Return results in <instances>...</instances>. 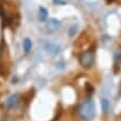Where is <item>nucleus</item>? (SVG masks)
I'll use <instances>...</instances> for the list:
<instances>
[{
	"instance_id": "f257e3e1",
	"label": "nucleus",
	"mask_w": 121,
	"mask_h": 121,
	"mask_svg": "<svg viewBox=\"0 0 121 121\" xmlns=\"http://www.w3.org/2000/svg\"><path fill=\"white\" fill-rule=\"evenodd\" d=\"M79 116L82 120H91L93 119L95 116V101L92 99H88V100H84L83 102L80 104L79 107Z\"/></svg>"
},
{
	"instance_id": "f03ea898",
	"label": "nucleus",
	"mask_w": 121,
	"mask_h": 121,
	"mask_svg": "<svg viewBox=\"0 0 121 121\" xmlns=\"http://www.w3.org/2000/svg\"><path fill=\"white\" fill-rule=\"evenodd\" d=\"M79 62L83 68H90L95 62V49H89L79 57Z\"/></svg>"
},
{
	"instance_id": "7ed1b4c3",
	"label": "nucleus",
	"mask_w": 121,
	"mask_h": 121,
	"mask_svg": "<svg viewBox=\"0 0 121 121\" xmlns=\"http://www.w3.org/2000/svg\"><path fill=\"white\" fill-rule=\"evenodd\" d=\"M60 28H61V21L58 20V19H49L46 22V29H47L48 32L50 33L58 31Z\"/></svg>"
},
{
	"instance_id": "20e7f679",
	"label": "nucleus",
	"mask_w": 121,
	"mask_h": 121,
	"mask_svg": "<svg viewBox=\"0 0 121 121\" xmlns=\"http://www.w3.org/2000/svg\"><path fill=\"white\" fill-rule=\"evenodd\" d=\"M20 102V95H17V93H13V95H9L7 98V100L4 101V106L8 109H13L19 104Z\"/></svg>"
},
{
	"instance_id": "39448f33",
	"label": "nucleus",
	"mask_w": 121,
	"mask_h": 121,
	"mask_svg": "<svg viewBox=\"0 0 121 121\" xmlns=\"http://www.w3.org/2000/svg\"><path fill=\"white\" fill-rule=\"evenodd\" d=\"M46 49H47L48 52H50L52 55H57V53H59V51H60V48H59L58 44L51 43V42L46 43Z\"/></svg>"
},
{
	"instance_id": "423d86ee",
	"label": "nucleus",
	"mask_w": 121,
	"mask_h": 121,
	"mask_svg": "<svg viewBox=\"0 0 121 121\" xmlns=\"http://www.w3.org/2000/svg\"><path fill=\"white\" fill-rule=\"evenodd\" d=\"M101 107H102V111L104 113H109L111 111V104H110V102H109V100L102 99V101H101Z\"/></svg>"
},
{
	"instance_id": "0eeeda50",
	"label": "nucleus",
	"mask_w": 121,
	"mask_h": 121,
	"mask_svg": "<svg viewBox=\"0 0 121 121\" xmlns=\"http://www.w3.org/2000/svg\"><path fill=\"white\" fill-rule=\"evenodd\" d=\"M22 46H23V49H25V52H29L32 49V41L30 40L29 38H26L22 42Z\"/></svg>"
},
{
	"instance_id": "6e6552de",
	"label": "nucleus",
	"mask_w": 121,
	"mask_h": 121,
	"mask_svg": "<svg viewBox=\"0 0 121 121\" xmlns=\"http://www.w3.org/2000/svg\"><path fill=\"white\" fill-rule=\"evenodd\" d=\"M47 17H48L47 9L43 7H40L39 8V19L41 21H44V20H47Z\"/></svg>"
},
{
	"instance_id": "1a4fd4ad",
	"label": "nucleus",
	"mask_w": 121,
	"mask_h": 121,
	"mask_svg": "<svg viewBox=\"0 0 121 121\" xmlns=\"http://www.w3.org/2000/svg\"><path fill=\"white\" fill-rule=\"evenodd\" d=\"M2 121H15V118L12 117V116H9V114H7V116L4 118V120H2Z\"/></svg>"
},
{
	"instance_id": "9d476101",
	"label": "nucleus",
	"mask_w": 121,
	"mask_h": 121,
	"mask_svg": "<svg viewBox=\"0 0 121 121\" xmlns=\"http://www.w3.org/2000/svg\"><path fill=\"white\" fill-rule=\"evenodd\" d=\"M74 30H77V27H76V26H73V27H72V28H71V29H70L69 36H71V37L73 36V35H74Z\"/></svg>"
}]
</instances>
